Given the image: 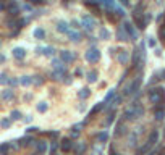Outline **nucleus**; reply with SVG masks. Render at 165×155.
<instances>
[{
	"label": "nucleus",
	"instance_id": "obj_1",
	"mask_svg": "<svg viewBox=\"0 0 165 155\" xmlns=\"http://www.w3.org/2000/svg\"><path fill=\"white\" fill-rule=\"evenodd\" d=\"M149 100L152 103H157V105H163V102H165V89L155 87L152 90H149Z\"/></svg>",
	"mask_w": 165,
	"mask_h": 155
},
{
	"label": "nucleus",
	"instance_id": "obj_2",
	"mask_svg": "<svg viewBox=\"0 0 165 155\" xmlns=\"http://www.w3.org/2000/svg\"><path fill=\"white\" fill-rule=\"evenodd\" d=\"M86 60H88L89 63H97L100 60V52L97 50V48H89L88 52H86Z\"/></svg>",
	"mask_w": 165,
	"mask_h": 155
},
{
	"label": "nucleus",
	"instance_id": "obj_3",
	"mask_svg": "<svg viewBox=\"0 0 165 155\" xmlns=\"http://www.w3.org/2000/svg\"><path fill=\"white\" fill-rule=\"evenodd\" d=\"M147 21H149V16L142 18L139 13H134V23H136V26H138L139 29H144L146 24H147Z\"/></svg>",
	"mask_w": 165,
	"mask_h": 155
},
{
	"label": "nucleus",
	"instance_id": "obj_4",
	"mask_svg": "<svg viewBox=\"0 0 165 155\" xmlns=\"http://www.w3.org/2000/svg\"><path fill=\"white\" fill-rule=\"evenodd\" d=\"M154 116L157 121H162L163 116H165V110H163V105H157V107L154 108Z\"/></svg>",
	"mask_w": 165,
	"mask_h": 155
},
{
	"label": "nucleus",
	"instance_id": "obj_5",
	"mask_svg": "<svg viewBox=\"0 0 165 155\" xmlns=\"http://www.w3.org/2000/svg\"><path fill=\"white\" fill-rule=\"evenodd\" d=\"M83 26L86 27V29H92V27H94L96 26V19L94 18H91V16H88V15H86L84 18H83Z\"/></svg>",
	"mask_w": 165,
	"mask_h": 155
},
{
	"label": "nucleus",
	"instance_id": "obj_6",
	"mask_svg": "<svg viewBox=\"0 0 165 155\" xmlns=\"http://www.w3.org/2000/svg\"><path fill=\"white\" fill-rule=\"evenodd\" d=\"M60 149H62L63 152H70L71 149H73V142H71V139H62Z\"/></svg>",
	"mask_w": 165,
	"mask_h": 155
},
{
	"label": "nucleus",
	"instance_id": "obj_7",
	"mask_svg": "<svg viewBox=\"0 0 165 155\" xmlns=\"http://www.w3.org/2000/svg\"><path fill=\"white\" fill-rule=\"evenodd\" d=\"M60 58H62V61H65V63H71V61L75 60V55L71 53L70 50H63L60 53Z\"/></svg>",
	"mask_w": 165,
	"mask_h": 155
},
{
	"label": "nucleus",
	"instance_id": "obj_8",
	"mask_svg": "<svg viewBox=\"0 0 165 155\" xmlns=\"http://www.w3.org/2000/svg\"><path fill=\"white\" fill-rule=\"evenodd\" d=\"M13 57H15L16 60H23L26 57V50H24V48H21V47L13 48Z\"/></svg>",
	"mask_w": 165,
	"mask_h": 155
},
{
	"label": "nucleus",
	"instance_id": "obj_9",
	"mask_svg": "<svg viewBox=\"0 0 165 155\" xmlns=\"http://www.w3.org/2000/svg\"><path fill=\"white\" fill-rule=\"evenodd\" d=\"M123 26H125V31L128 32V36H131L133 39H138V34H136V31H134V27H133L131 23H128V21H126Z\"/></svg>",
	"mask_w": 165,
	"mask_h": 155
},
{
	"label": "nucleus",
	"instance_id": "obj_10",
	"mask_svg": "<svg viewBox=\"0 0 165 155\" xmlns=\"http://www.w3.org/2000/svg\"><path fill=\"white\" fill-rule=\"evenodd\" d=\"M157 139H159V132H157L155 129H154V131H150L149 139H147V144H149V145H154V144L157 142Z\"/></svg>",
	"mask_w": 165,
	"mask_h": 155
},
{
	"label": "nucleus",
	"instance_id": "obj_11",
	"mask_svg": "<svg viewBox=\"0 0 165 155\" xmlns=\"http://www.w3.org/2000/svg\"><path fill=\"white\" fill-rule=\"evenodd\" d=\"M57 31H59V32H70L68 23H65V21H60V23L57 24Z\"/></svg>",
	"mask_w": 165,
	"mask_h": 155
},
{
	"label": "nucleus",
	"instance_id": "obj_12",
	"mask_svg": "<svg viewBox=\"0 0 165 155\" xmlns=\"http://www.w3.org/2000/svg\"><path fill=\"white\" fill-rule=\"evenodd\" d=\"M118 61L121 63V65H126V63H128V52L120 50V53H118Z\"/></svg>",
	"mask_w": 165,
	"mask_h": 155
},
{
	"label": "nucleus",
	"instance_id": "obj_13",
	"mask_svg": "<svg viewBox=\"0 0 165 155\" xmlns=\"http://www.w3.org/2000/svg\"><path fill=\"white\" fill-rule=\"evenodd\" d=\"M13 95H15V94H13V90H11V89H5V90H2V98H3V100H11Z\"/></svg>",
	"mask_w": 165,
	"mask_h": 155
},
{
	"label": "nucleus",
	"instance_id": "obj_14",
	"mask_svg": "<svg viewBox=\"0 0 165 155\" xmlns=\"http://www.w3.org/2000/svg\"><path fill=\"white\" fill-rule=\"evenodd\" d=\"M75 152H76V155H83L86 152V144L84 142H78V145L75 147Z\"/></svg>",
	"mask_w": 165,
	"mask_h": 155
},
{
	"label": "nucleus",
	"instance_id": "obj_15",
	"mask_svg": "<svg viewBox=\"0 0 165 155\" xmlns=\"http://www.w3.org/2000/svg\"><path fill=\"white\" fill-rule=\"evenodd\" d=\"M139 63H141V52L134 50V53H133V66H138Z\"/></svg>",
	"mask_w": 165,
	"mask_h": 155
},
{
	"label": "nucleus",
	"instance_id": "obj_16",
	"mask_svg": "<svg viewBox=\"0 0 165 155\" xmlns=\"http://www.w3.org/2000/svg\"><path fill=\"white\" fill-rule=\"evenodd\" d=\"M33 144V137L31 136H26V137H23V139H20V145L21 147H28V145H31Z\"/></svg>",
	"mask_w": 165,
	"mask_h": 155
},
{
	"label": "nucleus",
	"instance_id": "obj_17",
	"mask_svg": "<svg viewBox=\"0 0 165 155\" xmlns=\"http://www.w3.org/2000/svg\"><path fill=\"white\" fill-rule=\"evenodd\" d=\"M78 95H80V98H83V100H84V98H88V97L91 95V90H89L88 87H83L80 92H78Z\"/></svg>",
	"mask_w": 165,
	"mask_h": 155
},
{
	"label": "nucleus",
	"instance_id": "obj_18",
	"mask_svg": "<svg viewBox=\"0 0 165 155\" xmlns=\"http://www.w3.org/2000/svg\"><path fill=\"white\" fill-rule=\"evenodd\" d=\"M96 139L99 140V142H105V140L109 139V132H107V131H102V132H99V134L96 136Z\"/></svg>",
	"mask_w": 165,
	"mask_h": 155
},
{
	"label": "nucleus",
	"instance_id": "obj_19",
	"mask_svg": "<svg viewBox=\"0 0 165 155\" xmlns=\"http://www.w3.org/2000/svg\"><path fill=\"white\" fill-rule=\"evenodd\" d=\"M34 37H37V39H44V37H46V31L42 29V27H37V29L34 31Z\"/></svg>",
	"mask_w": 165,
	"mask_h": 155
},
{
	"label": "nucleus",
	"instance_id": "obj_20",
	"mask_svg": "<svg viewBox=\"0 0 165 155\" xmlns=\"http://www.w3.org/2000/svg\"><path fill=\"white\" fill-rule=\"evenodd\" d=\"M125 118L126 119H134L136 118V115H134V108L131 107V108H128L126 111H125Z\"/></svg>",
	"mask_w": 165,
	"mask_h": 155
},
{
	"label": "nucleus",
	"instance_id": "obj_21",
	"mask_svg": "<svg viewBox=\"0 0 165 155\" xmlns=\"http://www.w3.org/2000/svg\"><path fill=\"white\" fill-rule=\"evenodd\" d=\"M31 82H33V78H29V76H21V79H20V84H23V86H29Z\"/></svg>",
	"mask_w": 165,
	"mask_h": 155
},
{
	"label": "nucleus",
	"instance_id": "obj_22",
	"mask_svg": "<svg viewBox=\"0 0 165 155\" xmlns=\"http://www.w3.org/2000/svg\"><path fill=\"white\" fill-rule=\"evenodd\" d=\"M86 79H88L89 82H96V81H97V71H89Z\"/></svg>",
	"mask_w": 165,
	"mask_h": 155
},
{
	"label": "nucleus",
	"instance_id": "obj_23",
	"mask_svg": "<svg viewBox=\"0 0 165 155\" xmlns=\"http://www.w3.org/2000/svg\"><path fill=\"white\" fill-rule=\"evenodd\" d=\"M102 108H104V103H97V105H96V107H94V108H92V110H91V116H94V115H97V113H99V111H100V110H102Z\"/></svg>",
	"mask_w": 165,
	"mask_h": 155
},
{
	"label": "nucleus",
	"instance_id": "obj_24",
	"mask_svg": "<svg viewBox=\"0 0 165 155\" xmlns=\"http://www.w3.org/2000/svg\"><path fill=\"white\" fill-rule=\"evenodd\" d=\"M68 36H70V39H71V40H80V39H81V34H80V32H76V31L68 32Z\"/></svg>",
	"mask_w": 165,
	"mask_h": 155
},
{
	"label": "nucleus",
	"instance_id": "obj_25",
	"mask_svg": "<svg viewBox=\"0 0 165 155\" xmlns=\"http://www.w3.org/2000/svg\"><path fill=\"white\" fill-rule=\"evenodd\" d=\"M47 108H49V105H47L46 102H41V103L37 105V110L41 111V113H44V111H47Z\"/></svg>",
	"mask_w": 165,
	"mask_h": 155
},
{
	"label": "nucleus",
	"instance_id": "obj_26",
	"mask_svg": "<svg viewBox=\"0 0 165 155\" xmlns=\"http://www.w3.org/2000/svg\"><path fill=\"white\" fill-rule=\"evenodd\" d=\"M100 37H102V39H109L110 37L109 29H104V27H102V29H100Z\"/></svg>",
	"mask_w": 165,
	"mask_h": 155
},
{
	"label": "nucleus",
	"instance_id": "obj_27",
	"mask_svg": "<svg viewBox=\"0 0 165 155\" xmlns=\"http://www.w3.org/2000/svg\"><path fill=\"white\" fill-rule=\"evenodd\" d=\"M46 149H47L46 142H39V144H37V152H39V153H44V152H46Z\"/></svg>",
	"mask_w": 165,
	"mask_h": 155
},
{
	"label": "nucleus",
	"instance_id": "obj_28",
	"mask_svg": "<svg viewBox=\"0 0 165 155\" xmlns=\"http://www.w3.org/2000/svg\"><path fill=\"white\" fill-rule=\"evenodd\" d=\"M10 150V144H2L0 145V153H8Z\"/></svg>",
	"mask_w": 165,
	"mask_h": 155
},
{
	"label": "nucleus",
	"instance_id": "obj_29",
	"mask_svg": "<svg viewBox=\"0 0 165 155\" xmlns=\"http://www.w3.org/2000/svg\"><path fill=\"white\" fill-rule=\"evenodd\" d=\"M0 126L2 128H10V119H7V118H3V119H0Z\"/></svg>",
	"mask_w": 165,
	"mask_h": 155
},
{
	"label": "nucleus",
	"instance_id": "obj_30",
	"mask_svg": "<svg viewBox=\"0 0 165 155\" xmlns=\"http://www.w3.org/2000/svg\"><path fill=\"white\" fill-rule=\"evenodd\" d=\"M104 5L107 6V8H115V3H113V0H102Z\"/></svg>",
	"mask_w": 165,
	"mask_h": 155
},
{
	"label": "nucleus",
	"instance_id": "obj_31",
	"mask_svg": "<svg viewBox=\"0 0 165 155\" xmlns=\"http://www.w3.org/2000/svg\"><path fill=\"white\" fill-rule=\"evenodd\" d=\"M10 116H11V119H20V118H21V113H20L18 110H15V111H11Z\"/></svg>",
	"mask_w": 165,
	"mask_h": 155
},
{
	"label": "nucleus",
	"instance_id": "obj_32",
	"mask_svg": "<svg viewBox=\"0 0 165 155\" xmlns=\"http://www.w3.org/2000/svg\"><path fill=\"white\" fill-rule=\"evenodd\" d=\"M118 37H120V40H128V34H125L123 31H118Z\"/></svg>",
	"mask_w": 165,
	"mask_h": 155
},
{
	"label": "nucleus",
	"instance_id": "obj_33",
	"mask_svg": "<svg viewBox=\"0 0 165 155\" xmlns=\"http://www.w3.org/2000/svg\"><path fill=\"white\" fill-rule=\"evenodd\" d=\"M54 52H55V50H54V48H52V47H47V48H46V50H44V53L47 55V57H52V55H54Z\"/></svg>",
	"mask_w": 165,
	"mask_h": 155
},
{
	"label": "nucleus",
	"instance_id": "obj_34",
	"mask_svg": "<svg viewBox=\"0 0 165 155\" xmlns=\"http://www.w3.org/2000/svg\"><path fill=\"white\" fill-rule=\"evenodd\" d=\"M113 95H115V94H113V90H109V94H107V97H105V100H104V103H107V102H109V100H110V98H113Z\"/></svg>",
	"mask_w": 165,
	"mask_h": 155
},
{
	"label": "nucleus",
	"instance_id": "obj_35",
	"mask_svg": "<svg viewBox=\"0 0 165 155\" xmlns=\"http://www.w3.org/2000/svg\"><path fill=\"white\" fill-rule=\"evenodd\" d=\"M8 82V78H7V74H0V84H7Z\"/></svg>",
	"mask_w": 165,
	"mask_h": 155
},
{
	"label": "nucleus",
	"instance_id": "obj_36",
	"mask_svg": "<svg viewBox=\"0 0 165 155\" xmlns=\"http://www.w3.org/2000/svg\"><path fill=\"white\" fill-rule=\"evenodd\" d=\"M113 10H115V13H117L118 16H123V15H125V13H123V10H121V8H117V6H115V8H113Z\"/></svg>",
	"mask_w": 165,
	"mask_h": 155
},
{
	"label": "nucleus",
	"instance_id": "obj_37",
	"mask_svg": "<svg viewBox=\"0 0 165 155\" xmlns=\"http://www.w3.org/2000/svg\"><path fill=\"white\" fill-rule=\"evenodd\" d=\"M121 102V97L120 95H115V97H113V103H115V105H118Z\"/></svg>",
	"mask_w": 165,
	"mask_h": 155
},
{
	"label": "nucleus",
	"instance_id": "obj_38",
	"mask_svg": "<svg viewBox=\"0 0 165 155\" xmlns=\"http://www.w3.org/2000/svg\"><path fill=\"white\" fill-rule=\"evenodd\" d=\"M154 45H155V40L152 37H149V47H154Z\"/></svg>",
	"mask_w": 165,
	"mask_h": 155
},
{
	"label": "nucleus",
	"instance_id": "obj_39",
	"mask_svg": "<svg viewBox=\"0 0 165 155\" xmlns=\"http://www.w3.org/2000/svg\"><path fill=\"white\" fill-rule=\"evenodd\" d=\"M160 39H165V26L160 29Z\"/></svg>",
	"mask_w": 165,
	"mask_h": 155
},
{
	"label": "nucleus",
	"instance_id": "obj_40",
	"mask_svg": "<svg viewBox=\"0 0 165 155\" xmlns=\"http://www.w3.org/2000/svg\"><path fill=\"white\" fill-rule=\"evenodd\" d=\"M81 74H83V69H81V68H78L76 71H75V76H81Z\"/></svg>",
	"mask_w": 165,
	"mask_h": 155
},
{
	"label": "nucleus",
	"instance_id": "obj_41",
	"mask_svg": "<svg viewBox=\"0 0 165 155\" xmlns=\"http://www.w3.org/2000/svg\"><path fill=\"white\" fill-rule=\"evenodd\" d=\"M8 82L11 84V86H15V84H18V81H16V79H8Z\"/></svg>",
	"mask_w": 165,
	"mask_h": 155
},
{
	"label": "nucleus",
	"instance_id": "obj_42",
	"mask_svg": "<svg viewBox=\"0 0 165 155\" xmlns=\"http://www.w3.org/2000/svg\"><path fill=\"white\" fill-rule=\"evenodd\" d=\"M57 150V144H52V147H50V152H55Z\"/></svg>",
	"mask_w": 165,
	"mask_h": 155
},
{
	"label": "nucleus",
	"instance_id": "obj_43",
	"mask_svg": "<svg viewBox=\"0 0 165 155\" xmlns=\"http://www.w3.org/2000/svg\"><path fill=\"white\" fill-rule=\"evenodd\" d=\"M121 3H123V5H130V0H121Z\"/></svg>",
	"mask_w": 165,
	"mask_h": 155
},
{
	"label": "nucleus",
	"instance_id": "obj_44",
	"mask_svg": "<svg viewBox=\"0 0 165 155\" xmlns=\"http://www.w3.org/2000/svg\"><path fill=\"white\" fill-rule=\"evenodd\" d=\"M0 10H5V5H3V2H0Z\"/></svg>",
	"mask_w": 165,
	"mask_h": 155
},
{
	"label": "nucleus",
	"instance_id": "obj_45",
	"mask_svg": "<svg viewBox=\"0 0 165 155\" xmlns=\"http://www.w3.org/2000/svg\"><path fill=\"white\" fill-rule=\"evenodd\" d=\"M29 2H31V3H39L41 0H29Z\"/></svg>",
	"mask_w": 165,
	"mask_h": 155
},
{
	"label": "nucleus",
	"instance_id": "obj_46",
	"mask_svg": "<svg viewBox=\"0 0 165 155\" xmlns=\"http://www.w3.org/2000/svg\"><path fill=\"white\" fill-rule=\"evenodd\" d=\"M0 61H5V57H3V55H0Z\"/></svg>",
	"mask_w": 165,
	"mask_h": 155
},
{
	"label": "nucleus",
	"instance_id": "obj_47",
	"mask_svg": "<svg viewBox=\"0 0 165 155\" xmlns=\"http://www.w3.org/2000/svg\"><path fill=\"white\" fill-rule=\"evenodd\" d=\"M159 155H165V149H163V150H162V152H160Z\"/></svg>",
	"mask_w": 165,
	"mask_h": 155
},
{
	"label": "nucleus",
	"instance_id": "obj_48",
	"mask_svg": "<svg viewBox=\"0 0 165 155\" xmlns=\"http://www.w3.org/2000/svg\"><path fill=\"white\" fill-rule=\"evenodd\" d=\"M147 155H154V153H147Z\"/></svg>",
	"mask_w": 165,
	"mask_h": 155
},
{
	"label": "nucleus",
	"instance_id": "obj_49",
	"mask_svg": "<svg viewBox=\"0 0 165 155\" xmlns=\"http://www.w3.org/2000/svg\"><path fill=\"white\" fill-rule=\"evenodd\" d=\"M0 2H5V0H0Z\"/></svg>",
	"mask_w": 165,
	"mask_h": 155
}]
</instances>
